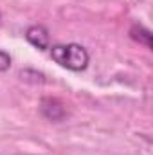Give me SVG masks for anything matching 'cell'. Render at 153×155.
<instances>
[{
    "label": "cell",
    "instance_id": "cell-5",
    "mask_svg": "<svg viewBox=\"0 0 153 155\" xmlns=\"http://www.w3.org/2000/svg\"><path fill=\"white\" fill-rule=\"evenodd\" d=\"M11 67V56L7 54V52H4V51H0V72H4V71H7Z\"/></svg>",
    "mask_w": 153,
    "mask_h": 155
},
{
    "label": "cell",
    "instance_id": "cell-2",
    "mask_svg": "<svg viewBox=\"0 0 153 155\" xmlns=\"http://www.w3.org/2000/svg\"><path fill=\"white\" fill-rule=\"evenodd\" d=\"M25 38L31 45H34L40 51L49 49V31L43 25H31L25 31Z\"/></svg>",
    "mask_w": 153,
    "mask_h": 155
},
{
    "label": "cell",
    "instance_id": "cell-4",
    "mask_svg": "<svg viewBox=\"0 0 153 155\" xmlns=\"http://www.w3.org/2000/svg\"><path fill=\"white\" fill-rule=\"evenodd\" d=\"M41 112L49 119H60L63 116V108H61V105L56 99H45L41 103Z\"/></svg>",
    "mask_w": 153,
    "mask_h": 155
},
{
    "label": "cell",
    "instance_id": "cell-3",
    "mask_svg": "<svg viewBox=\"0 0 153 155\" xmlns=\"http://www.w3.org/2000/svg\"><path fill=\"white\" fill-rule=\"evenodd\" d=\"M130 36L135 40V41H139V43L146 45L148 49L151 47V33H150V31H148L146 27L139 25V24L132 25V29H130Z\"/></svg>",
    "mask_w": 153,
    "mask_h": 155
},
{
    "label": "cell",
    "instance_id": "cell-1",
    "mask_svg": "<svg viewBox=\"0 0 153 155\" xmlns=\"http://www.w3.org/2000/svg\"><path fill=\"white\" fill-rule=\"evenodd\" d=\"M50 58L69 69V71H74V72H79V71H85L88 67V52L83 45H77V43H67V45H54L50 49Z\"/></svg>",
    "mask_w": 153,
    "mask_h": 155
}]
</instances>
